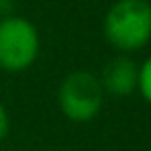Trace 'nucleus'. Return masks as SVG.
<instances>
[{
	"instance_id": "f257e3e1",
	"label": "nucleus",
	"mask_w": 151,
	"mask_h": 151,
	"mask_svg": "<svg viewBox=\"0 0 151 151\" xmlns=\"http://www.w3.org/2000/svg\"><path fill=\"white\" fill-rule=\"evenodd\" d=\"M104 37L118 54L145 48L151 40V2L116 0L104 17Z\"/></svg>"
},
{
	"instance_id": "f03ea898",
	"label": "nucleus",
	"mask_w": 151,
	"mask_h": 151,
	"mask_svg": "<svg viewBox=\"0 0 151 151\" xmlns=\"http://www.w3.org/2000/svg\"><path fill=\"white\" fill-rule=\"evenodd\" d=\"M40 56L37 27L19 15L0 19V68L4 73H23Z\"/></svg>"
},
{
	"instance_id": "7ed1b4c3",
	"label": "nucleus",
	"mask_w": 151,
	"mask_h": 151,
	"mask_svg": "<svg viewBox=\"0 0 151 151\" xmlns=\"http://www.w3.org/2000/svg\"><path fill=\"white\" fill-rule=\"evenodd\" d=\"M104 95L97 75L73 70L58 87V106L70 122H91L104 108Z\"/></svg>"
},
{
	"instance_id": "20e7f679",
	"label": "nucleus",
	"mask_w": 151,
	"mask_h": 151,
	"mask_svg": "<svg viewBox=\"0 0 151 151\" xmlns=\"http://www.w3.org/2000/svg\"><path fill=\"white\" fill-rule=\"evenodd\" d=\"M137 81H139V64L128 54H118L112 60H108L99 75L104 93H110L116 97H126L134 93Z\"/></svg>"
},
{
	"instance_id": "39448f33",
	"label": "nucleus",
	"mask_w": 151,
	"mask_h": 151,
	"mask_svg": "<svg viewBox=\"0 0 151 151\" xmlns=\"http://www.w3.org/2000/svg\"><path fill=\"white\" fill-rule=\"evenodd\" d=\"M137 89L141 93V97L151 106V56L139 64V81H137Z\"/></svg>"
},
{
	"instance_id": "423d86ee",
	"label": "nucleus",
	"mask_w": 151,
	"mask_h": 151,
	"mask_svg": "<svg viewBox=\"0 0 151 151\" xmlns=\"http://www.w3.org/2000/svg\"><path fill=\"white\" fill-rule=\"evenodd\" d=\"M9 128H11L9 112H6V108L2 104H0V141H4V137L9 134Z\"/></svg>"
},
{
	"instance_id": "0eeeda50",
	"label": "nucleus",
	"mask_w": 151,
	"mask_h": 151,
	"mask_svg": "<svg viewBox=\"0 0 151 151\" xmlns=\"http://www.w3.org/2000/svg\"><path fill=\"white\" fill-rule=\"evenodd\" d=\"M15 0H0V19L15 15Z\"/></svg>"
}]
</instances>
